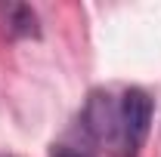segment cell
I'll return each mask as SVG.
<instances>
[{"mask_svg":"<svg viewBox=\"0 0 161 157\" xmlns=\"http://www.w3.org/2000/svg\"><path fill=\"white\" fill-rule=\"evenodd\" d=\"M115 126H118V96L108 89H93L80 111V136L93 148H115Z\"/></svg>","mask_w":161,"mask_h":157,"instance_id":"obj_2","label":"cell"},{"mask_svg":"<svg viewBox=\"0 0 161 157\" xmlns=\"http://www.w3.org/2000/svg\"><path fill=\"white\" fill-rule=\"evenodd\" d=\"M155 117V99L140 86H127L118 96V126H115V154L140 157V148L149 139Z\"/></svg>","mask_w":161,"mask_h":157,"instance_id":"obj_1","label":"cell"},{"mask_svg":"<svg viewBox=\"0 0 161 157\" xmlns=\"http://www.w3.org/2000/svg\"><path fill=\"white\" fill-rule=\"evenodd\" d=\"M0 25H3L6 37H16V40L40 34L37 13L28 3H0Z\"/></svg>","mask_w":161,"mask_h":157,"instance_id":"obj_3","label":"cell"},{"mask_svg":"<svg viewBox=\"0 0 161 157\" xmlns=\"http://www.w3.org/2000/svg\"><path fill=\"white\" fill-rule=\"evenodd\" d=\"M53 157H96L90 142H62L53 148Z\"/></svg>","mask_w":161,"mask_h":157,"instance_id":"obj_4","label":"cell"}]
</instances>
